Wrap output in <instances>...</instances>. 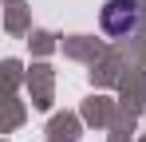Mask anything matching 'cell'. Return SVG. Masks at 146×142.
I'll use <instances>...</instances> for the list:
<instances>
[{
    "mask_svg": "<svg viewBox=\"0 0 146 142\" xmlns=\"http://www.w3.org/2000/svg\"><path fill=\"white\" fill-rule=\"evenodd\" d=\"M99 20H103V32L115 36V40L130 36V32L138 28V0H107Z\"/></svg>",
    "mask_w": 146,
    "mask_h": 142,
    "instance_id": "1",
    "label": "cell"
}]
</instances>
